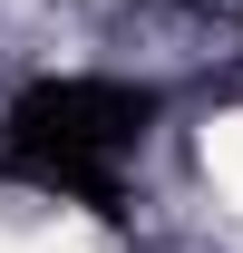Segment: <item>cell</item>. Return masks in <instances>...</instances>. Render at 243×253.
I'll list each match as a JSON object with an SVG mask.
<instances>
[{"mask_svg":"<svg viewBox=\"0 0 243 253\" xmlns=\"http://www.w3.org/2000/svg\"><path fill=\"white\" fill-rule=\"evenodd\" d=\"M146 126H156V88L136 78H39L0 117V175L68 195L88 214H117L126 156L146 146Z\"/></svg>","mask_w":243,"mask_h":253,"instance_id":"6da1fadb","label":"cell"}]
</instances>
